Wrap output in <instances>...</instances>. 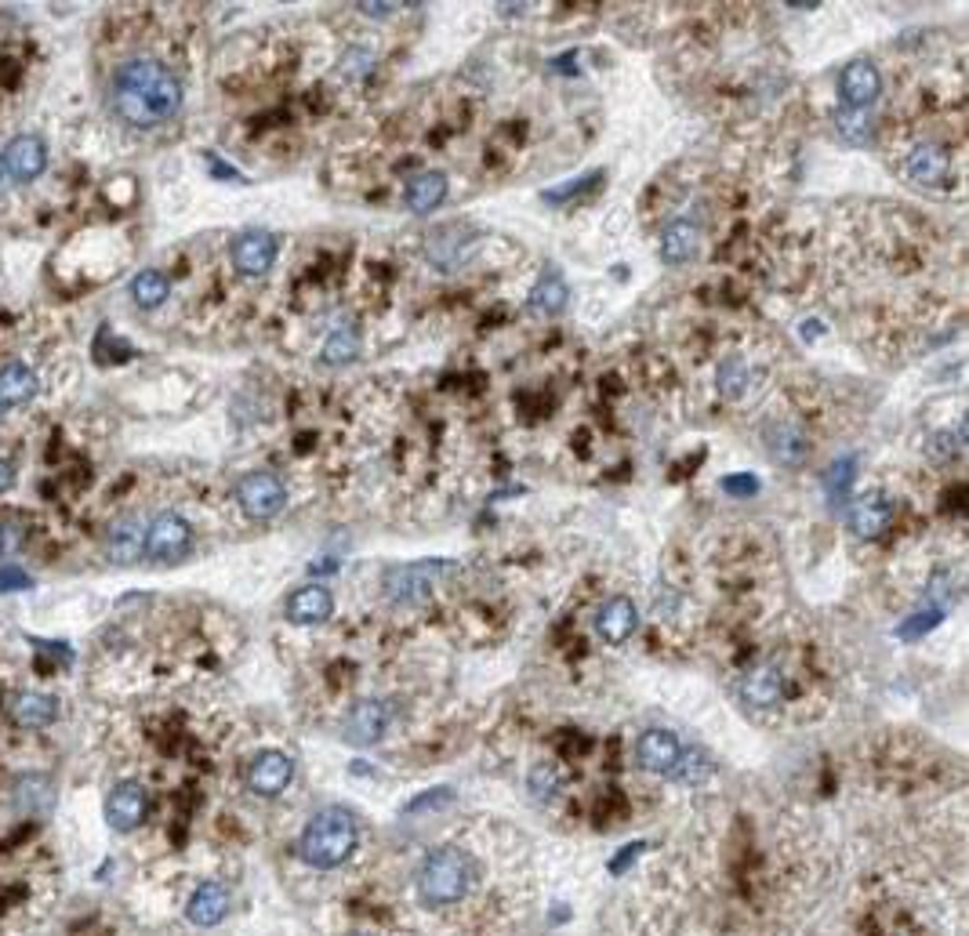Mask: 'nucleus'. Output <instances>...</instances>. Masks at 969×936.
<instances>
[{"instance_id": "40", "label": "nucleus", "mask_w": 969, "mask_h": 936, "mask_svg": "<svg viewBox=\"0 0 969 936\" xmlns=\"http://www.w3.org/2000/svg\"><path fill=\"white\" fill-rule=\"evenodd\" d=\"M11 487H15V465H11V461L0 458V494L11 490Z\"/></svg>"}, {"instance_id": "6", "label": "nucleus", "mask_w": 969, "mask_h": 936, "mask_svg": "<svg viewBox=\"0 0 969 936\" xmlns=\"http://www.w3.org/2000/svg\"><path fill=\"white\" fill-rule=\"evenodd\" d=\"M149 813V796L146 788L138 785V780H116V785L110 788V796H105V821H110L113 832H135V827H142V821H146Z\"/></svg>"}, {"instance_id": "12", "label": "nucleus", "mask_w": 969, "mask_h": 936, "mask_svg": "<svg viewBox=\"0 0 969 936\" xmlns=\"http://www.w3.org/2000/svg\"><path fill=\"white\" fill-rule=\"evenodd\" d=\"M635 758H640L646 774H672L683 758V744L672 730H650L635 744Z\"/></svg>"}, {"instance_id": "25", "label": "nucleus", "mask_w": 969, "mask_h": 936, "mask_svg": "<svg viewBox=\"0 0 969 936\" xmlns=\"http://www.w3.org/2000/svg\"><path fill=\"white\" fill-rule=\"evenodd\" d=\"M357 352H360V327L341 324V327H335V330H330V335H327L320 360H324L327 366H341V363L357 360Z\"/></svg>"}, {"instance_id": "2", "label": "nucleus", "mask_w": 969, "mask_h": 936, "mask_svg": "<svg viewBox=\"0 0 969 936\" xmlns=\"http://www.w3.org/2000/svg\"><path fill=\"white\" fill-rule=\"evenodd\" d=\"M360 843V827L357 816L341 805H327V810L313 813V821L305 824V832L298 838V857L316 871H330L341 868L352 849Z\"/></svg>"}, {"instance_id": "10", "label": "nucleus", "mask_w": 969, "mask_h": 936, "mask_svg": "<svg viewBox=\"0 0 969 936\" xmlns=\"http://www.w3.org/2000/svg\"><path fill=\"white\" fill-rule=\"evenodd\" d=\"M277 236L266 229H247L236 236L233 244V266L244 272V277H262V272L273 269L277 262Z\"/></svg>"}, {"instance_id": "9", "label": "nucleus", "mask_w": 969, "mask_h": 936, "mask_svg": "<svg viewBox=\"0 0 969 936\" xmlns=\"http://www.w3.org/2000/svg\"><path fill=\"white\" fill-rule=\"evenodd\" d=\"M291 777H294V763L283 752H258L251 758V766H247V785L262 799H277L280 791H288Z\"/></svg>"}, {"instance_id": "35", "label": "nucleus", "mask_w": 969, "mask_h": 936, "mask_svg": "<svg viewBox=\"0 0 969 936\" xmlns=\"http://www.w3.org/2000/svg\"><path fill=\"white\" fill-rule=\"evenodd\" d=\"M719 385H723V393H730V396L741 393V385H744V366H741V360H730L723 366V374H719Z\"/></svg>"}, {"instance_id": "15", "label": "nucleus", "mask_w": 969, "mask_h": 936, "mask_svg": "<svg viewBox=\"0 0 969 936\" xmlns=\"http://www.w3.org/2000/svg\"><path fill=\"white\" fill-rule=\"evenodd\" d=\"M388 726V708L382 701H360L352 704V712L346 715V741L357 744V748H368Z\"/></svg>"}, {"instance_id": "20", "label": "nucleus", "mask_w": 969, "mask_h": 936, "mask_svg": "<svg viewBox=\"0 0 969 936\" xmlns=\"http://www.w3.org/2000/svg\"><path fill=\"white\" fill-rule=\"evenodd\" d=\"M781 693H785V683H781V675H777V668H770V665L752 668L741 679V697H744V704H752V708H774L777 701H781Z\"/></svg>"}, {"instance_id": "3", "label": "nucleus", "mask_w": 969, "mask_h": 936, "mask_svg": "<svg viewBox=\"0 0 969 936\" xmlns=\"http://www.w3.org/2000/svg\"><path fill=\"white\" fill-rule=\"evenodd\" d=\"M472 886V860L458 846L432 849L418 871V896L429 907L458 904Z\"/></svg>"}, {"instance_id": "36", "label": "nucleus", "mask_w": 969, "mask_h": 936, "mask_svg": "<svg viewBox=\"0 0 969 936\" xmlns=\"http://www.w3.org/2000/svg\"><path fill=\"white\" fill-rule=\"evenodd\" d=\"M723 490L734 494V497H752V494H759V480H755V476H730V480H723Z\"/></svg>"}, {"instance_id": "19", "label": "nucleus", "mask_w": 969, "mask_h": 936, "mask_svg": "<svg viewBox=\"0 0 969 936\" xmlns=\"http://www.w3.org/2000/svg\"><path fill=\"white\" fill-rule=\"evenodd\" d=\"M105 555L113 563H138L146 555V530H142L138 519H121L113 523V530L105 534Z\"/></svg>"}, {"instance_id": "30", "label": "nucleus", "mask_w": 969, "mask_h": 936, "mask_svg": "<svg viewBox=\"0 0 969 936\" xmlns=\"http://www.w3.org/2000/svg\"><path fill=\"white\" fill-rule=\"evenodd\" d=\"M530 791H534L538 799H552L555 791H560V769H555L552 763H541L530 769Z\"/></svg>"}, {"instance_id": "7", "label": "nucleus", "mask_w": 969, "mask_h": 936, "mask_svg": "<svg viewBox=\"0 0 969 936\" xmlns=\"http://www.w3.org/2000/svg\"><path fill=\"white\" fill-rule=\"evenodd\" d=\"M0 163L11 174V182H33L47 168V146L41 135H15L0 153Z\"/></svg>"}, {"instance_id": "14", "label": "nucleus", "mask_w": 969, "mask_h": 936, "mask_svg": "<svg viewBox=\"0 0 969 936\" xmlns=\"http://www.w3.org/2000/svg\"><path fill=\"white\" fill-rule=\"evenodd\" d=\"M8 715L19 730H44L58 719V701L47 693H37V690H22L11 697Z\"/></svg>"}, {"instance_id": "33", "label": "nucleus", "mask_w": 969, "mask_h": 936, "mask_svg": "<svg viewBox=\"0 0 969 936\" xmlns=\"http://www.w3.org/2000/svg\"><path fill=\"white\" fill-rule=\"evenodd\" d=\"M33 577L22 571L19 563H4L0 566V591H30Z\"/></svg>"}, {"instance_id": "22", "label": "nucleus", "mask_w": 969, "mask_h": 936, "mask_svg": "<svg viewBox=\"0 0 969 936\" xmlns=\"http://www.w3.org/2000/svg\"><path fill=\"white\" fill-rule=\"evenodd\" d=\"M886 523H890V501L886 497L868 494L849 508V527H854L857 538H876L886 530Z\"/></svg>"}, {"instance_id": "18", "label": "nucleus", "mask_w": 969, "mask_h": 936, "mask_svg": "<svg viewBox=\"0 0 969 936\" xmlns=\"http://www.w3.org/2000/svg\"><path fill=\"white\" fill-rule=\"evenodd\" d=\"M33 396H37V374L26 363L8 360L0 366V407H26Z\"/></svg>"}, {"instance_id": "17", "label": "nucleus", "mask_w": 969, "mask_h": 936, "mask_svg": "<svg viewBox=\"0 0 969 936\" xmlns=\"http://www.w3.org/2000/svg\"><path fill=\"white\" fill-rule=\"evenodd\" d=\"M335 613V596L324 585H305L288 599V618L294 624H320Z\"/></svg>"}, {"instance_id": "1", "label": "nucleus", "mask_w": 969, "mask_h": 936, "mask_svg": "<svg viewBox=\"0 0 969 936\" xmlns=\"http://www.w3.org/2000/svg\"><path fill=\"white\" fill-rule=\"evenodd\" d=\"M113 110L132 127H160L182 110V84L157 58H127L113 74Z\"/></svg>"}, {"instance_id": "4", "label": "nucleus", "mask_w": 969, "mask_h": 936, "mask_svg": "<svg viewBox=\"0 0 969 936\" xmlns=\"http://www.w3.org/2000/svg\"><path fill=\"white\" fill-rule=\"evenodd\" d=\"M236 501H240L247 519H273L283 501H288V487L277 472H247V476L236 483Z\"/></svg>"}, {"instance_id": "44", "label": "nucleus", "mask_w": 969, "mask_h": 936, "mask_svg": "<svg viewBox=\"0 0 969 936\" xmlns=\"http://www.w3.org/2000/svg\"><path fill=\"white\" fill-rule=\"evenodd\" d=\"M0 414H4V407H0Z\"/></svg>"}, {"instance_id": "13", "label": "nucleus", "mask_w": 969, "mask_h": 936, "mask_svg": "<svg viewBox=\"0 0 969 936\" xmlns=\"http://www.w3.org/2000/svg\"><path fill=\"white\" fill-rule=\"evenodd\" d=\"M879 91H882V77L871 63H849L843 69V77H838V94H843L849 110H865V105L879 99Z\"/></svg>"}, {"instance_id": "16", "label": "nucleus", "mask_w": 969, "mask_h": 936, "mask_svg": "<svg viewBox=\"0 0 969 936\" xmlns=\"http://www.w3.org/2000/svg\"><path fill=\"white\" fill-rule=\"evenodd\" d=\"M635 624H640V610H635V602L624 596H613L610 602H602V610L596 613V632L607 639L610 646L632 639Z\"/></svg>"}, {"instance_id": "24", "label": "nucleus", "mask_w": 969, "mask_h": 936, "mask_svg": "<svg viewBox=\"0 0 969 936\" xmlns=\"http://www.w3.org/2000/svg\"><path fill=\"white\" fill-rule=\"evenodd\" d=\"M443 196H447V179L440 171H425L407 185V207L418 211V215H429L432 207H440Z\"/></svg>"}, {"instance_id": "38", "label": "nucleus", "mask_w": 969, "mask_h": 936, "mask_svg": "<svg viewBox=\"0 0 969 936\" xmlns=\"http://www.w3.org/2000/svg\"><path fill=\"white\" fill-rule=\"evenodd\" d=\"M443 802H451V791L447 788H432L429 796H421V799H415L407 805V813H421V810H432V805H443Z\"/></svg>"}, {"instance_id": "31", "label": "nucleus", "mask_w": 969, "mask_h": 936, "mask_svg": "<svg viewBox=\"0 0 969 936\" xmlns=\"http://www.w3.org/2000/svg\"><path fill=\"white\" fill-rule=\"evenodd\" d=\"M835 121H838V132L846 135V142H854V146H865V142L871 138V127H868V121L857 110H843V113L835 116Z\"/></svg>"}, {"instance_id": "11", "label": "nucleus", "mask_w": 969, "mask_h": 936, "mask_svg": "<svg viewBox=\"0 0 969 936\" xmlns=\"http://www.w3.org/2000/svg\"><path fill=\"white\" fill-rule=\"evenodd\" d=\"M229 907H233V896H229L226 886H222V882H200L193 890V896L185 900V918L193 922V926H200V929H211V926H218V922L229 915Z\"/></svg>"}, {"instance_id": "21", "label": "nucleus", "mask_w": 969, "mask_h": 936, "mask_svg": "<svg viewBox=\"0 0 969 936\" xmlns=\"http://www.w3.org/2000/svg\"><path fill=\"white\" fill-rule=\"evenodd\" d=\"M948 171H951L948 153L937 146H919L912 149V157H908V179L919 185H937L948 179Z\"/></svg>"}, {"instance_id": "26", "label": "nucleus", "mask_w": 969, "mask_h": 936, "mask_svg": "<svg viewBox=\"0 0 969 936\" xmlns=\"http://www.w3.org/2000/svg\"><path fill=\"white\" fill-rule=\"evenodd\" d=\"M168 291H171V283L160 269H142L132 280V298L142 305V309H157V305H164Z\"/></svg>"}, {"instance_id": "41", "label": "nucleus", "mask_w": 969, "mask_h": 936, "mask_svg": "<svg viewBox=\"0 0 969 936\" xmlns=\"http://www.w3.org/2000/svg\"><path fill=\"white\" fill-rule=\"evenodd\" d=\"M588 182L585 179H577L574 185H566V189H552V193H545V200H555V204H560V200H566V196H574V193H582Z\"/></svg>"}, {"instance_id": "27", "label": "nucleus", "mask_w": 969, "mask_h": 936, "mask_svg": "<svg viewBox=\"0 0 969 936\" xmlns=\"http://www.w3.org/2000/svg\"><path fill=\"white\" fill-rule=\"evenodd\" d=\"M15 799H19V805H22V810H26V813H44V805H41L37 799H44L47 805L55 802L52 780L41 777V774H26V777H19V785H15Z\"/></svg>"}, {"instance_id": "43", "label": "nucleus", "mask_w": 969, "mask_h": 936, "mask_svg": "<svg viewBox=\"0 0 969 936\" xmlns=\"http://www.w3.org/2000/svg\"><path fill=\"white\" fill-rule=\"evenodd\" d=\"M396 4H360V11H368V15H388Z\"/></svg>"}, {"instance_id": "42", "label": "nucleus", "mask_w": 969, "mask_h": 936, "mask_svg": "<svg viewBox=\"0 0 969 936\" xmlns=\"http://www.w3.org/2000/svg\"><path fill=\"white\" fill-rule=\"evenodd\" d=\"M207 168L218 174V179H236V182H244V174H236V171H229L226 163H222L218 157H207Z\"/></svg>"}, {"instance_id": "34", "label": "nucleus", "mask_w": 969, "mask_h": 936, "mask_svg": "<svg viewBox=\"0 0 969 936\" xmlns=\"http://www.w3.org/2000/svg\"><path fill=\"white\" fill-rule=\"evenodd\" d=\"M22 541H26V530H22L15 519H0V555L19 552Z\"/></svg>"}, {"instance_id": "39", "label": "nucleus", "mask_w": 969, "mask_h": 936, "mask_svg": "<svg viewBox=\"0 0 969 936\" xmlns=\"http://www.w3.org/2000/svg\"><path fill=\"white\" fill-rule=\"evenodd\" d=\"M643 849H646L643 843H632L629 849H624V853H621V857H618V860H610V871H613V875H621V871H624V868H629V864H632L635 857H640V853H643Z\"/></svg>"}, {"instance_id": "23", "label": "nucleus", "mask_w": 969, "mask_h": 936, "mask_svg": "<svg viewBox=\"0 0 969 936\" xmlns=\"http://www.w3.org/2000/svg\"><path fill=\"white\" fill-rule=\"evenodd\" d=\"M697 247H701V233H697L694 222H672L665 240H661V258H665L668 266H687L690 258L697 255Z\"/></svg>"}, {"instance_id": "8", "label": "nucleus", "mask_w": 969, "mask_h": 936, "mask_svg": "<svg viewBox=\"0 0 969 936\" xmlns=\"http://www.w3.org/2000/svg\"><path fill=\"white\" fill-rule=\"evenodd\" d=\"M447 571V563H410V566H388L385 571V591L388 599L396 602H415L421 599L425 591H429L436 585V577H440Z\"/></svg>"}, {"instance_id": "5", "label": "nucleus", "mask_w": 969, "mask_h": 936, "mask_svg": "<svg viewBox=\"0 0 969 936\" xmlns=\"http://www.w3.org/2000/svg\"><path fill=\"white\" fill-rule=\"evenodd\" d=\"M189 549H193V527H189L182 516L160 512V516L146 527V560H157V563H179Z\"/></svg>"}, {"instance_id": "37", "label": "nucleus", "mask_w": 969, "mask_h": 936, "mask_svg": "<svg viewBox=\"0 0 969 936\" xmlns=\"http://www.w3.org/2000/svg\"><path fill=\"white\" fill-rule=\"evenodd\" d=\"M849 472H854V458H849V461H838V465L832 469V476H829V490H832V497H838V494H843V487H849Z\"/></svg>"}, {"instance_id": "29", "label": "nucleus", "mask_w": 969, "mask_h": 936, "mask_svg": "<svg viewBox=\"0 0 969 936\" xmlns=\"http://www.w3.org/2000/svg\"><path fill=\"white\" fill-rule=\"evenodd\" d=\"M338 66H341V77H346V80H363V77H371L374 55L368 52V47H352V52L341 55Z\"/></svg>"}, {"instance_id": "32", "label": "nucleus", "mask_w": 969, "mask_h": 936, "mask_svg": "<svg viewBox=\"0 0 969 936\" xmlns=\"http://www.w3.org/2000/svg\"><path fill=\"white\" fill-rule=\"evenodd\" d=\"M940 618H944V607L923 610V613H915L912 621H904L901 628H897V635H901V639H919L923 632H929V628H937V624H940Z\"/></svg>"}, {"instance_id": "28", "label": "nucleus", "mask_w": 969, "mask_h": 936, "mask_svg": "<svg viewBox=\"0 0 969 936\" xmlns=\"http://www.w3.org/2000/svg\"><path fill=\"white\" fill-rule=\"evenodd\" d=\"M530 298H534V309H541V313H560L566 305V283L555 277V272H545Z\"/></svg>"}]
</instances>
